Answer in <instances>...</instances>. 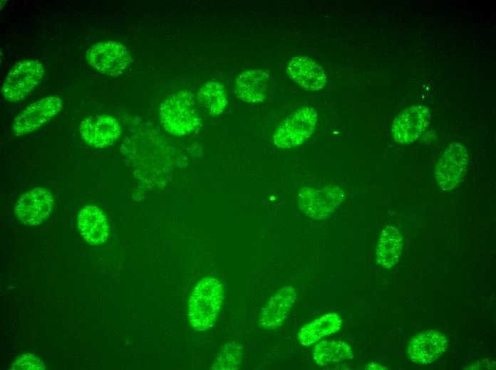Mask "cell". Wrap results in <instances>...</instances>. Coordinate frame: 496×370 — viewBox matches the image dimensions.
Wrapping results in <instances>:
<instances>
[{"label": "cell", "mask_w": 496, "mask_h": 370, "mask_svg": "<svg viewBox=\"0 0 496 370\" xmlns=\"http://www.w3.org/2000/svg\"><path fill=\"white\" fill-rule=\"evenodd\" d=\"M296 199L300 209L306 216L323 220L329 217L343 203L345 192L336 185H328L320 189L303 187L298 191Z\"/></svg>", "instance_id": "obj_5"}, {"label": "cell", "mask_w": 496, "mask_h": 370, "mask_svg": "<svg viewBox=\"0 0 496 370\" xmlns=\"http://www.w3.org/2000/svg\"><path fill=\"white\" fill-rule=\"evenodd\" d=\"M45 69L36 60H23L10 70L1 88L4 97L9 102L24 99L42 80Z\"/></svg>", "instance_id": "obj_4"}, {"label": "cell", "mask_w": 496, "mask_h": 370, "mask_svg": "<svg viewBox=\"0 0 496 370\" xmlns=\"http://www.w3.org/2000/svg\"><path fill=\"white\" fill-rule=\"evenodd\" d=\"M287 70L291 78L306 90H319L326 83V76L322 68L308 56L292 58L289 62Z\"/></svg>", "instance_id": "obj_16"}, {"label": "cell", "mask_w": 496, "mask_h": 370, "mask_svg": "<svg viewBox=\"0 0 496 370\" xmlns=\"http://www.w3.org/2000/svg\"><path fill=\"white\" fill-rule=\"evenodd\" d=\"M467 162V149L459 142L451 143L435 166V178L438 186L445 191H453L465 174Z\"/></svg>", "instance_id": "obj_7"}, {"label": "cell", "mask_w": 496, "mask_h": 370, "mask_svg": "<svg viewBox=\"0 0 496 370\" xmlns=\"http://www.w3.org/2000/svg\"><path fill=\"white\" fill-rule=\"evenodd\" d=\"M78 132L86 144L95 148H105L120 137L122 128L114 117L100 114L83 119Z\"/></svg>", "instance_id": "obj_10"}, {"label": "cell", "mask_w": 496, "mask_h": 370, "mask_svg": "<svg viewBox=\"0 0 496 370\" xmlns=\"http://www.w3.org/2000/svg\"><path fill=\"white\" fill-rule=\"evenodd\" d=\"M62 105V100L58 96H48L32 102L14 119L13 132L23 136L34 132L52 120Z\"/></svg>", "instance_id": "obj_9"}, {"label": "cell", "mask_w": 496, "mask_h": 370, "mask_svg": "<svg viewBox=\"0 0 496 370\" xmlns=\"http://www.w3.org/2000/svg\"><path fill=\"white\" fill-rule=\"evenodd\" d=\"M164 129L174 136L189 134L200 127L201 119L191 91L182 89L169 95L160 105Z\"/></svg>", "instance_id": "obj_2"}, {"label": "cell", "mask_w": 496, "mask_h": 370, "mask_svg": "<svg viewBox=\"0 0 496 370\" xmlns=\"http://www.w3.org/2000/svg\"><path fill=\"white\" fill-rule=\"evenodd\" d=\"M448 347V339L440 331L426 330L413 337L407 347L408 358L420 365L429 364L439 359Z\"/></svg>", "instance_id": "obj_13"}, {"label": "cell", "mask_w": 496, "mask_h": 370, "mask_svg": "<svg viewBox=\"0 0 496 370\" xmlns=\"http://www.w3.org/2000/svg\"><path fill=\"white\" fill-rule=\"evenodd\" d=\"M316 122L317 113L314 108L301 107L277 127L272 136L273 142L282 149L299 146L311 137Z\"/></svg>", "instance_id": "obj_3"}, {"label": "cell", "mask_w": 496, "mask_h": 370, "mask_svg": "<svg viewBox=\"0 0 496 370\" xmlns=\"http://www.w3.org/2000/svg\"><path fill=\"white\" fill-rule=\"evenodd\" d=\"M403 247V239L401 231L394 226H386L376 248V263L386 269L393 268L399 261Z\"/></svg>", "instance_id": "obj_18"}, {"label": "cell", "mask_w": 496, "mask_h": 370, "mask_svg": "<svg viewBox=\"0 0 496 370\" xmlns=\"http://www.w3.org/2000/svg\"><path fill=\"white\" fill-rule=\"evenodd\" d=\"M86 58L93 68L113 77L121 75L132 61L127 48L115 41H103L94 44L87 51Z\"/></svg>", "instance_id": "obj_6"}, {"label": "cell", "mask_w": 496, "mask_h": 370, "mask_svg": "<svg viewBox=\"0 0 496 370\" xmlns=\"http://www.w3.org/2000/svg\"><path fill=\"white\" fill-rule=\"evenodd\" d=\"M342 323L337 313H326L304 325L298 332L297 340L302 346L309 347L339 332Z\"/></svg>", "instance_id": "obj_17"}, {"label": "cell", "mask_w": 496, "mask_h": 370, "mask_svg": "<svg viewBox=\"0 0 496 370\" xmlns=\"http://www.w3.org/2000/svg\"><path fill=\"white\" fill-rule=\"evenodd\" d=\"M224 300V287L215 278H202L188 300V319L196 331L205 332L215 324Z\"/></svg>", "instance_id": "obj_1"}, {"label": "cell", "mask_w": 496, "mask_h": 370, "mask_svg": "<svg viewBox=\"0 0 496 370\" xmlns=\"http://www.w3.org/2000/svg\"><path fill=\"white\" fill-rule=\"evenodd\" d=\"M366 369H384V366L378 363H370L365 366Z\"/></svg>", "instance_id": "obj_24"}, {"label": "cell", "mask_w": 496, "mask_h": 370, "mask_svg": "<svg viewBox=\"0 0 496 370\" xmlns=\"http://www.w3.org/2000/svg\"><path fill=\"white\" fill-rule=\"evenodd\" d=\"M484 361H477V364H475V366L471 365V367L467 368V369H480L481 366L485 367V369H495V364H485Z\"/></svg>", "instance_id": "obj_23"}, {"label": "cell", "mask_w": 496, "mask_h": 370, "mask_svg": "<svg viewBox=\"0 0 496 370\" xmlns=\"http://www.w3.org/2000/svg\"><path fill=\"white\" fill-rule=\"evenodd\" d=\"M430 120L428 109L422 105L408 107L394 120L391 134L398 144H410L425 132Z\"/></svg>", "instance_id": "obj_11"}, {"label": "cell", "mask_w": 496, "mask_h": 370, "mask_svg": "<svg viewBox=\"0 0 496 370\" xmlns=\"http://www.w3.org/2000/svg\"><path fill=\"white\" fill-rule=\"evenodd\" d=\"M312 355L315 363L320 366L352 359L353 357L348 344L339 340L319 341L313 347Z\"/></svg>", "instance_id": "obj_19"}, {"label": "cell", "mask_w": 496, "mask_h": 370, "mask_svg": "<svg viewBox=\"0 0 496 370\" xmlns=\"http://www.w3.org/2000/svg\"><path fill=\"white\" fill-rule=\"evenodd\" d=\"M242 351L241 345L235 342L226 344L215 359L212 369L235 370L242 363Z\"/></svg>", "instance_id": "obj_21"}, {"label": "cell", "mask_w": 496, "mask_h": 370, "mask_svg": "<svg viewBox=\"0 0 496 370\" xmlns=\"http://www.w3.org/2000/svg\"><path fill=\"white\" fill-rule=\"evenodd\" d=\"M78 228L84 240L91 245H98L106 241L109 236L108 221L104 213L96 206L82 208L78 215Z\"/></svg>", "instance_id": "obj_14"}, {"label": "cell", "mask_w": 496, "mask_h": 370, "mask_svg": "<svg viewBox=\"0 0 496 370\" xmlns=\"http://www.w3.org/2000/svg\"><path fill=\"white\" fill-rule=\"evenodd\" d=\"M200 105L210 115H219L227 104V93L219 82L210 80L205 83L197 92Z\"/></svg>", "instance_id": "obj_20"}, {"label": "cell", "mask_w": 496, "mask_h": 370, "mask_svg": "<svg viewBox=\"0 0 496 370\" xmlns=\"http://www.w3.org/2000/svg\"><path fill=\"white\" fill-rule=\"evenodd\" d=\"M11 369H44L41 361L31 354H24L18 357L12 364Z\"/></svg>", "instance_id": "obj_22"}, {"label": "cell", "mask_w": 496, "mask_h": 370, "mask_svg": "<svg viewBox=\"0 0 496 370\" xmlns=\"http://www.w3.org/2000/svg\"><path fill=\"white\" fill-rule=\"evenodd\" d=\"M269 74L264 69L250 68L243 70L235 82L238 98L249 104L262 102L266 97Z\"/></svg>", "instance_id": "obj_15"}, {"label": "cell", "mask_w": 496, "mask_h": 370, "mask_svg": "<svg viewBox=\"0 0 496 370\" xmlns=\"http://www.w3.org/2000/svg\"><path fill=\"white\" fill-rule=\"evenodd\" d=\"M54 198L50 190L37 186L24 193L14 206V214L24 226L39 225L49 216L54 208Z\"/></svg>", "instance_id": "obj_8"}, {"label": "cell", "mask_w": 496, "mask_h": 370, "mask_svg": "<svg viewBox=\"0 0 496 370\" xmlns=\"http://www.w3.org/2000/svg\"><path fill=\"white\" fill-rule=\"evenodd\" d=\"M297 297L296 289L292 285H286L277 290L260 312L259 327L266 330L279 329L284 324Z\"/></svg>", "instance_id": "obj_12"}]
</instances>
